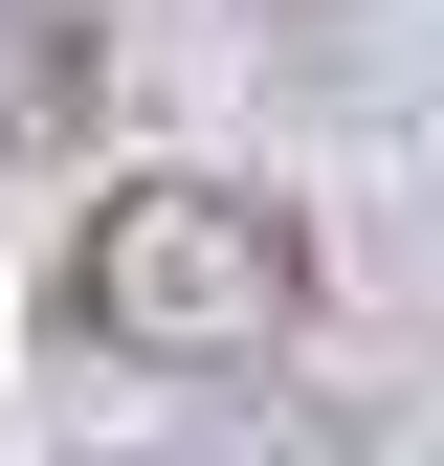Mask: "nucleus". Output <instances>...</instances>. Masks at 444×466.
Here are the masks:
<instances>
[{"mask_svg":"<svg viewBox=\"0 0 444 466\" xmlns=\"http://www.w3.org/2000/svg\"><path fill=\"white\" fill-rule=\"evenodd\" d=\"M178 466H356V422H333V400H267V422H200Z\"/></svg>","mask_w":444,"mask_h":466,"instance_id":"nucleus-3","label":"nucleus"},{"mask_svg":"<svg viewBox=\"0 0 444 466\" xmlns=\"http://www.w3.org/2000/svg\"><path fill=\"white\" fill-rule=\"evenodd\" d=\"M111 89V0H0V156H67Z\"/></svg>","mask_w":444,"mask_h":466,"instance_id":"nucleus-2","label":"nucleus"},{"mask_svg":"<svg viewBox=\"0 0 444 466\" xmlns=\"http://www.w3.org/2000/svg\"><path fill=\"white\" fill-rule=\"evenodd\" d=\"M311 311V222L245 178H111L67 245V333L89 356H267Z\"/></svg>","mask_w":444,"mask_h":466,"instance_id":"nucleus-1","label":"nucleus"}]
</instances>
